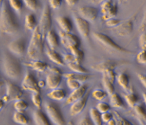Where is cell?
<instances>
[{
    "mask_svg": "<svg viewBox=\"0 0 146 125\" xmlns=\"http://www.w3.org/2000/svg\"><path fill=\"white\" fill-rule=\"evenodd\" d=\"M19 30V24L16 16L10 8V5L4 1L0 13V32L13 34Z\"/></svg>",
    "mask_w": 146,
    "mask_h": 125,
    "instance_id": "1",
    "label": "cell"
},
{
    "mask_svg": "<svg viewBox=\"0 0 146 125\" xmlns=\"http://www.w3.org/2000/svg\"><path fill=\"white\" fill-rule=\"evenodd\" d=\"M43 40L44 38L40 32L38 26L32 31V38L27 49V54L32 60L39 59L43 53Z\"/></svg>",
    "mask_w": 146,
    "mask_h": 125,
    "instance_id": "2",
    "label": "cell"
},
{
    "mask_svg": "<svg viewBox=\"0 0 146 125\" xmlns=\"http://www.w3.org/2000/svg\"><path fill=\"white\" fill-rule=\"evenodd\" d=\"M5 74L11 79H18L22 73L21 64L18 59L10 54H5L3 59Z\"/></svg>",
    "mask_w": 146,
    "mask_h": 125,
    "instance_id": "3",
    "label": "cell"
},
{
    "mask_svg": "<svg viewBox=\"0 0 146 125\" xmlns=\"http://www.w3.org/2000/svg\"><path fill=\"white\" fill-rule=\"evenodd\" d=\"M45 109L52 124L56 125L65 124V120L64 119L63 114L60 108L53 103H45Z\"/></svg>",
    "mask_w": 146,
    "mask_h": 125,
    "instance_id": "4",
    "label": "cell"
},
{
    "mask_svg": "<svg viewBox=\"0 0 146 125\" xmlns=\"http://www.w3.org/2000/svg\"><path fill=\"white\" fill-rule=\"evenodd\" d=\"M94 37L95 38L96 40L98 41L102 45L107 47L108 49H110L114 50L116 52H119V53H131L130 51L126 49L123 47L119 45L113 39H111V38L108 35H106V34H102L100 32H96V33H94Z\"/></svg>",
    "mask_w": 146,
    "mask_h": 125,
    "instance_id": "5",
    "label": "cell"
},
{
    "mask_svg": "<svg viewBox=\"0 0 146 125\" xmlns=\"http://www.w3.org/2000/svg\"><path fill=\"white\" fill-rule=\"evenodd\" d=\"M38 26L39 30H40V32H41L42 36L45 38L46 34L48 32V31L50 30L51 26H52L50 7L48 6L47 4L45 5L44 7H43Z\"/></svg>",
    "mask_w": 146,
    "mask_h": 125,
    "instance_id": "6",
    "label": "cell"
},
{
    "mask_svg": "<svg viewBox=\"0 0 146 125\" xmlns=\"http://www.w3.org/2000/svg\"><path fill=\"white\" fill-rule=\"evenodd\" d=\"M62 73L57 67H52L49 70L47 76L46 78V86H47L50 89H54L59 87L61 79H62Z\"/></svg>",
    "mask_w": 146,
    "mask_h": 125,
    "instance_id": "7",
    "label": "cell"
},
{
    "mask_svg": "<svg viewBox=\"0 0 146 125\" xmlns=\"http://www.w3.org/2000/svg\"><path fill=\"white\" fill-rule=\"evenodd\" d=\"M59 36L60 38V42L66 49L72 50L76 48H80V40L76 35L72 34L71 32H64L63 31H60Z\"/></svg>",
    "mask_w": 146,
    "mask_h": 125,
    "instance_id": "8",
    "label": "cell"
},
{
    "mask_svg": "<svg viewBox=\"0 0 146 125\" xmlns=\"http://www.w3.org/2000/svg\"><path fill=\"white\" fill-rule=\"evenodd\" d=\"M136 18V14L133 15L131 17L122 20L120 24L114 28L115 32L122 37L130 35L133 30V22Z\"/></svg>",
    "mask_w": 146,
    "mask_h": 125,
    "instance_id": "9",
    "label": "cell"
},
{
    "mask_svg": "<svg viewBox=\"0 0 146 125\" xmlns=\"http://www.w3.org/2000/svg\"><path fill=\"white\" fill-rule=\"evenodd\" d=\"M101 11L102 14V20L107 21L111 18H114L118 13L117 4L112 0H105L102 3Z\"/></svg>",
    "mask_w": 146,
    "mask_h": 125,
    "instance_id": "10",
    "label": "cell"
},
{
    "mask_svg": "<svg viewBox=\"0 0 146 125\" xmlns=\"http://www.w3.org/2000/svg\"><path fill=\"white\" fill-rule=\"evenodd\" d=\"M21 88L23 90L40 93V88L38 87V81H36L35 76L29 71L26 73L25 76L23 79L22 83H21Z\"/></svg>",
    "mask_w": 146,
    "mask_h": 125,
    "instance_id": "11",
    "label": "cell"
},
{
    "mask_svg": "<svg viewBox=\"0 0 146 125\" xmlns=\"http://www.w3.org/2000/svg\"><path fill=\"white\" fill-rule=\"evenodd\" d=\"M78 12L80 17L89 22H94L98 16V9L94 6H82Z\"/></svg>",
    "mask_w": 146,
    "mask_h": 125,
    "instance_id": "12",
    "label": "cell"
},
{
    "mask_svg": "<svg viewBox=\"0 0 146 125\" xmlns=\"http://www.w3.org/2000/svg\"><path fill=\"white\" fill-rule=\"evenodd\" d=\"M8 49L10 50V53L16 56H21L26 50L25 40L22 38H20L10 41L8 44Z\"/></svg>",
    "mask_w": 146,
    "mask_h": 125,
    "instance_id": "13",
    "label": "cell"
},
{
    "mask_svg": "<svg viewBox=\"0 0 146 125\" xmlns=\"http://www.w3.org/2000/svg\"><path fill=\"white\" fill-rule=\"evenodd\" d=\"M74 21L77 31L83 38H88L90 35V23L80 16H74Z\"/></svg>",
    "mask_w": 146,
    "mask_h": 125,
    "instance_id": "14",
    "label": "cell"
},
{
    "mask_svg": "<svg viewBox=\"0 0 146 125\" xmlns=\"http://www.w3.org/2000/svg\"><path fill=\"white\" fill-rule=\"evenodd\" d=\"M7 95L10 98V101H16L23 97V91L20 87L11 82L6 83Z\"/></svg>",
    "mask_w": 146,
    "mask_h": 125,
    "instance_id": "15",
    "label": "cell"
},
{
    "mask_svg": "<svg viewBox=\"0 0 146 125\" xmlns=\"http://www.w3.org/2000/svg\"><path fill=\"white\" fill-rule=\"evenodd\" d=\"M88 97H89V94L86 93V95L82 99L77 100L75 103L71 104L72 106L70 107V114L72 116H76L83 112V110L85 109L86 106Z\"/></svg>",
    "mask_w": 146,
    "mask_h": 125,
    "instance_id": "16",
    "label": "cell"
},
{
    "mask_svg": "<svg viewBox=\"0 0 146 125\" xmlns=\"http://www.w3.org/2000/svg\"><path fill=\"white\" fill-rule=\"evenodd\" d=\"M87 91V85L81 84L80 88L72 91L66 99V105H71L77 100L82 99Z\"/></svg>",
    "mask_w": 146,
    "mask_h": 125,
    "instance_id": "17",
    "label": "cell"
},
{
    "mask_svg": "<svg viewBox=\"0 0 146 125\" xmlns=\"http://www.w3.org/2000/svg\"><path fill=\"white\" fill-rule=\"evenodd\" d=\"M117 66V63L115 62L113 60H105V61H102L98 63H96L94 65L91 66V68L94 69V70L98 72H105L107 70L109 69H112L114 70V68Z\"/></svg>",
    "mask_w": 146,
    "mask_h": 125,
    "instance_id": "18",
    "label": "cell"
},
{
    "mask_svg": "<svg viewBox=\"0 0 146 125\" xmlns=\"http://www.w3.org/2000/svg\"><path fill=\"white\" fill-rule=\"evenodd\" d=\"M34 123L37 125H50V122L48 117L40 109H37L33 113Z\"/></svg>",
    "mask_w": 146,
    "mask_h": 125,
    "instance_id": "19",
    "label": "cell"
},
{
    "mask_svg": "<svg viewBox=\"0 0 146 125\" xmlns=\"http://www.w3.org/2000/svg\"><path fill=\"white\" fill-rule=\"evenodd\" d=\"M57 22L64 32L69 33L72 30V23L67 16H58L57 17Z\"/></svg>",
    "mask_w": 146,
    "mask_h": 125,
    "instance_id": "20",
    "label": "cell"
},
{
    "mask_svg": "<svg viewBox=\"0 0 146 125\" xmlns=\"http://www.w3.org/2000/svg\"><path fill=\"white\" fill-rule=\"evenodd\" d=\"M46 39L48 42V45L50 49H55L58 45H59V37L57 36V34L54 32L53 30H50L46 34Z\"/></svg>",
    "mask_w": 146,
    "mask_h": 125,
    "instance_id": "21",
    "label": "cell"
},
{
    "mask_svg": "<svg viewBox=\"0 0 146 125\" xmlns=\"http://www.w3.org/2000/svg\"><path fill=\"white\" fill-rule=\"evenodd\" d=\"M46 54L49 59L54 63H56L57 65L64 66V63L63 61V58L60 56V55L58 53H57L54 49H52L50 48L46 49Z\"/></svg>",
    "mask_w": 146,
    "mask_h": 125,
    "instance_id": "22",
    "label": "cell"
},
{
    "mask_svg": "<svg viewBox=\"0 0 146 125\" xmlns=\"http://www.w3.org/2000/svg\"><path fill=\"white\" fill-rule=\"evenodd\" d=\"M47 97L50 99L57 101H63L66 98V91L63 88H54L47 93Z\"/></svg>",
    "mask_w": 146,
    "mask_h": 125,
    "instance_id": "23",
    "label": "cell"
},
{
    "mask_svg": "<svg viewBox=\"0 0 146 125\" xmlns=\"http://www.w3.org/2000/svg\"><path fill=\"white\" fill-rule=\"evenodd\" d=\"M29 67L32 68L34 70L38 72H44L49 67V66L46 62L42 61L40 59L32 60V62L28 64Z\"/></svg>",
    "mask_w": 146,
    "mask_h": 125,
    "instance_id": "24",
    "label": "cell"
},
{
    "mask_svg": "<svg viewBox=\"0 0 146 125\" xmlns=\"http://www.w3.org/2000/svg\"><path fill=\"white\" fill-rule=\"evenodd\" d=\"M25 28L29 31H33L38 24H37V20L35 14L33 13H29L25 16Z\"/></svg>",
    "mask_w": 146,
    "mask_h": 125,
    "instance_id": "25",
    "label": "cell"
},
{
    "mask_svg": "<svg viewBox=\"0 0 146 125\" xmlns=\"http://www.w3.org/2000/svg\"><path fill=\"white\" fill-rule=\"evenodd\" d=\"M110 106L114 108H118V109L123 107V101L119 94L113 92L110 95Z\"/></svg>",
    "mask_w": 146,
    "mask_h": 125,
    "instance_id": "26",
    "label": "cell"
},
{
    "mask_svg": "<svg viewBox=\"0 0 146 125\" xmlns=\"http://www.w3.org/2000/svg\"><path fill=\"white\" fill-rule=\"evenodd\" d=\"M64 78H72L75 80H77L80 81V83H83L89 78V75L87 74H79V73H66L63 74Z\"/></svg>",
    "mask_w": 146,
    "mask_h": 125,
    "instance_id": "27",
    "label": "cell"
},
{
    "mask_svg": "<svg viewBox=\"0 0 146 125\" xmlns=\"http://www.w3.org/2000/svg\"><path fill=\"white\" fill-rule=\"evenodd\" d=\"M13 121L19 124H28L29 123V119L23 113V111H16L13 116Z\"/></svg>",
    "mask_w": 146,
    "mask_h": 125,
    "instance_id": "28",
    "label": "cell"
},
{
    "mask_svg": "<svg viewBox=\"0 0 146 125\" xmlns=\"http://www.w3.org/2000/svg\"><path fill=\"white\" fill-rule=\"evenodd\" d=\"M90 117L95 125H102V113L99 112L97 108H90Z\"/></svg>",
    "mask_w": 146,
    "mask_h": 125,
    "instance_id": "29",
    "label": "cell"
},
{
    "mask_svg": "<svg viewBox=\"0 0 146 125\" xmlns=\"http://www.w3.org/2000/svg\"><path fill=\"white\" fill-rule=\"evenodd\" d=\"M118 84L120 85V87L123 88L124 90H127L129 88V84H130V78L128 75L125 73H120L118 74L116 77Z\"/></svg>",
    "mask_w": 146,
    "mask_h": 125,
    "instance_id": "30",
    "label": "cell"
},
{
    "mask_svg": "<svg viewBox=\"0 0 146 125\" xmlns=\"http://www.w3.org/2000/svg\"><path fill=\"white\" fill-rule=\"evenodd\" d=\"M124 99L126 100L127 105L130 107H131V108H133V106H135L137 103H138V101H139L138 96L133 91H131L129 94L125 95H124Z\"/></svg>",
    "mask_w": 146,
    "mask_h": 125,
    "instance_id": "31",
    "label": "cell"
},
{
    "mask_svg": "<svg viewBox=\"0 0 146 125\" xmlns=\"http://www.w3.org/2000/svg\"><path fill=\"white\" fill-rule=\"evenodd\" d=\"M67 66L69 67L70 70H72L75 73H79V74H88V70L85 67L80 64V63L72 62L70 63Z\"/></svg>",
    "mask_w": 146,
    "mask_h": 125,
    "instance_id": "32",
    "label": "cell"
},
{
    "mask_svg": "<svg viewBox=\"0 0 146 125\" xmlns=\"http://www.w3.org/2000/svg\"><path fill=\"white\" fill-rule=\"evenodd\" d=\"M102 84H103V87L105 88V91L107 93L111 95L114 92V82L110 81L104 75L102 77Z\"/></svg>",
    "mask_w": 146,
    "mask_h": 125,
    "instance_id": "33",
    "label": "cell"
},
{
    "mask_svg": "<svg viewBox=\"0 0 146 125\" xmlns=\"http://www.w3.org/2000/svg\"><path fill=\"white\" fill-rule=\"evenodd\" d=\"M133 110L139 117L146 120V109L142 103H137L136 105L133 106Z\"/></svg>",
    "mask_w": 146,
    "mask_h": 125,
    "instance_id": "34",
    "label": "cell"
},
{
    "mask_svg": "<svg viewBox=\"0 0 146 125\" xmlns=\"http://www.w3.org/2000/svg\"><path fill=\"white\" fill-rule=\"evenodd\" d=\"M8 3L10 6L16 13H20L23 7L22 0H8Z\"/></svg>",
    "mask_w": 146,
    "mask_h": 125,
    "instance_id": "35",
    "label": "cell"
},
{
    "mask_svg": "<svg viewBox=\"0 0 146 125\" xmlns=\"http://www.w3.org/2000/svg\"><path fill=\"white\" fill-rule=\"evenodd\" d=\"M13 106H14V109H16V111H25V109H28L29 104L26 101L20 99L15 101Z\"/></svg>",
    "mask_w": 146,
    "mask_h": 125,
    "instance_id": "36",
    "label": "cell"
},
{
    "mask_svg": "<svg viewBox=\"0 0 146 125\" xmlns=\"http://www.w3.org/2000/svg\"><path fill=\"white\" fill-rule=\"evenodd\" d=\"M108 93L102 89H94L92 91V96L94 99H95L98 101H102L107 97Z\"/></svg>",
    "mask_w": 146,
    "mask_h": 125,
    "instance_id": "37",
    "label": "cell"
},
{
    "mask_svg": "<svg viewBox=\"0 0 146 125\" xmlns=\"http://www.w3.org/2000/svg\"><path fill=\"white\" fill-rule=\"evenodd\" d=\"M70 51L76 62L81 63L83 61V58H84V53L83 50L80 49V48H76V49H73Z\"/></svg>",
    "mask_w": 146,
    "mask_h": 125,
    "instance_id": "38",
    "label": "cell"
},
{
    "mask_svg": "<svg viewBox=\"0 0 146 125\" xmlns=\"http://www.w3.org/2000/svg\"><path fill=\"white\" fill-rule=\"evenodd\" d=\"M27 8L32 11H35L39 8V3L38 0H23Z\"/></svg>",
    "mask_w": 146,
    "mask_h": 125,
    "instance_id": "39",
    "label": "cell"
},
{
    "mask_svg": "<svg viewBox=\"0 0 146 125\" xmlns=\"http://www.w3.org/2000/svg\"><path fill=\"white\" fill-rule=\"evenodd\" d=\"M113 118L115 120L116 122V124L119 125H128V124H132L129 120H127V119H125L123 116H121L116 111L113 112Z\"/></svg>",
    "mask_w": 146,
    "mask_h": 125,
    "instance_id": "40",
    "label": "cell"
},
{
    "mask_svg": "<svg viewBox=\"0 0 146 125\" xmlns=\"http://www.w3.org/2000/svg\"><path fill=\"white\" fill-rule=\"evenodd\" d=\"M32 101L33 105L37 108V109H41L42 105V98L40 93L38 92H33L32 95Z\"/></svg>",
    "mask_w": 146,
    "mask_h": 125,
    "instance_id": "41",
    "label": "cell"
},
{
    "mask_svg": "<svg viewBox=\"0 0 146 125\" xmlns=\"http://www.w3.org/2000/svg\"><path fill=\"white\" fill-rule=\"evenodd\" d=\"M66 84L68 85V87L72 91L78 88H80V85H81V83L80 81L75 80V79H72V78H67Z\"/></svg>",
    "mask_w": 146,
    "mask_h": 125,
    "instance_id": "42",
    "label": "cell"
},
{
    "mask_svg": "<svg viewBox=\"0 0 146 125\" xmlns=\"http://www.w3.org/2000/svg\"><path fill=\"white\" fill-rule=\"evenodd\" d=\"M96 108H97V109H98L101 113H103L109 111L110 109H111V106L108 105V103H104V102H102V101H101V102H99V103L97 104Z\"/></svg>",
    "mask_w": 146,
    "mask_h": 125,
    "instance_id": "43",
    "label": "cell"
},
{
    "mask_svg": "<svg viewBox=\"0 0 146 125\" xmlns=\"http://www.w3.org/2000/svg\"><path fill=\"white\" fill-rule=\"evenodd\" d=\"M137 62L140 64H146V49H141L136 56Z\"/></svg>",
    "mask_w": 146,
    "mask_h": 125,
    "instance_id": "44",
    "label": "cell"
},
{
    "mask_svg": "<svg viewBox=\"0 0 146 125\" xmlns=\"http://www.w3.org/2000/svg\"><path fill=\"white\" fill-rule=\"evenodd\" d=\"M122 21L119 19H115V18H111L108 20L106 21V26L108 28H115L116 26L120 24V22Z\"/></svg>",
    "mask_w": 146,
    "mask_h": 125,
    "instance_id": "45",
    "label": "cell"
},
{
    "mask_svg": "<svg viewBox=\"0 0 146 125\" xmlns=\"http://www.w3.org/2000/svg\"><path fill=\"white\" fill-rule=\"evenodd\" d=\"M139 45L141 49H146V32H143L140 35Z\"/></svg>",
    "mask_w": 146,
    "mask_h": 125,
    "instance_id": "46",
    "label": "cell"
},
{
    "mask_svg": "<svg viewBox=\"0 0 146 125\" xmlns=\"http://www.w3.org/2000/svg\"><path fill=\"white\" fill-rule=\"evenodd\" d=\"M62 58H63V61L64 63V64H68L70 63L76 62L72 53H70V54H64Z\"/></svg>",
    "mask_w": 146,
    "mask_h": 125,
    "instance_id": "47",
    "label": "cell"
},
{
    "mask_svg": "<svg viewBox=\"0 0 146 125\" xmlns=\"http://www.w3.org/2000/svg\"><path fill=\"white\" fill-rule=\"evenodd\" d=\"M113 117V114L109 111L102 113V123H108L111 118Z\"/></svg>",
    "mask_w": 146,
    "mask_h": 125,
    "instance_id": "48",
    "label": "cell"
},
{
    "mask_svg": "<svg viewBox=\"0 0 146 125\" xmlns=\"http://www.w3.org/2000/svg\"><path fill=\"white\" fill-rule=\"evenodd\" d=\"M49 3L51 8L56 9L60 7L62 4V0H49Z\"/></svg>",
    "mask_w": 146,
    "mask_h": 125,
    "instance_id": "49",
    "label": "cell"
},
{
    "mask_svg": "<svg viewBox=\"0 0 146 125\" xmlns=\"http://www.w3.org/2000/svg\"><path fill=\"white\" fill-rule=\"evenodd\" d=\"M79 125H92L94 124V123L91 120V119L89 116H84L83 119H81V120L79 121L78 123Z\"/></svg>",
    "mask_w": 146,
    "mask_h": 125,
    "instance_id": "50",
    "label": "cell"
},
{
    "mask_svg": "<svg viewBox=\"0 0 146 125\" xmlns=\"http://www.w3.org/2000/svg\"><path fill=\"white\" fill-rule=\"evenodd\" d=\"M139 31H145L146 30V12L144 15V17H143V20H141V25H140L139 28H138Z\"/></svg>",
    "mask_w": 146,
    "mask_h": 125,
    "instance_id": "51",
    "label": "cell"
},
{
    "mask_svg": "<svg viewBox=\"0 0 146 125\" xmlns=\"http://www.w3.org/2000/svg\"><path fill=\"white\" fill-rule=\"evenodd\" d=\"M137 78L141 81V83L144 85V87L146 88V75H144L142 74H137Z\"/></svg>",
    "mask_w": 146,
    "mask_h": 125,
    "instance_id": "52",
    "label": "cell"
},
{
    "mask_svg": "<svg viewBox=\"0 0 146 125\" xmlns=\"http://www.w3.org/2000/svg\"><path fill=\"white\" fill-rule=\"evenodd\" d=\"M80 0H65L66 3L69 6H75Z\"/></svg>",
    "mask_w": 146,
    "mask_h": 125,
    "instance_id": "53",
    "label": "cell"
},
{
    "mask_svg": "<svg viewBox=\"0 0 146 125\" xmlns=\"http://www.w3.org/2000/svg\"><path fill=\"white\" fill-rule=\"evenodd\" d=\"M90 2L93 4H95V5H98V4H101V3H104L105 0H89Z\"/></svg>",
    "mask_w": 146,
    "mask_h": 125,
    "instance_id": "54",
    "label": "cell"
},
{
    "mask_svg": "<svg viewBox=\"0 0 146 125\" xmlns=\"http://www.w3.org/2000/svg\"><path fill=\"white\" fill-rule=\"evenodd\" d=\"M38 87L40 88H44L46 86V81H38Z\"/></svg>",
    "mask_w": 146,
    "mask_h": 125,
    "instance_id": "55",
    "label": "cell"
},
{
    "mask_svg": "<svg viewBox=\"0 0 146 125\" xmlns=\"http://www.w3.org/2000/svg\"><path fill=\"white\" fill-rule=\"evenodd\" d=\"M108 124L109 125H115L116 124V122H115V120L112 117V118H111V120L108 122Z\"/></svg>",
    "mask_w": 146,
    "mask_h": 125,
    "instance_id": "56",
    "label": "cell"
},
{
    "mask_svg": "<svg viewBox=\"0 0 146 125\" xmlns=\"http://www.w3.org/2000/svg\"><path fill=\"white\" fill-rule=\"evenodd\" d=\"M2 99H3V100L4 102H5V103H7V102H9V101H10V98H9V96L7 95V94H6V95H4V96L3 97Z\"/></svg>",
    "mask_w": 146,
    "mask_h": 125,
    "instance_id": "57",
    "label": "cell"
},
{
    "mask_svg": "<svg viewBox=\"0 0 146 125\" xmlns=\"http://www.w3.org/2000/svg\"><path fill=\"white\" fill-rule=\"evenodd\" d=\"M5 106V102H4L3 99H0V110L3 109Z\"/></svg>",
    "mask_w": 146,
    "mask_h": 125,
    "instance_id": "58",
    "label": "cell"
},
{
    "mask_svg": "<svg viewBox=\"0 0 146 125\" xmlns=\"http://www.w3.org/2000/svg\"><path fill=\"white\" fill-rule=\"evenodd\" d=\"M143 99H144V101H145V103L146 105V92H143Z\"/></svg>",
    "mask_w": 146,
    "mask_h": 125,
    "instance_id": "59",
    "label": "cell"
},
{
    "mask_svg": "<svg viewBox=\"0 0 146 125\" xmlns=\"http://www.w3.org/2000/svg\"><path fill=\"white\" fill-rule=\"evenodd\" d=\"M128 0H118V2H119V3H126V2H127Z\"/></svg>",
    "mask_w": 146,
    "mask_h": 125,
    "instance_id": "60",
    "label": "cell"
},
{
    "mask_svg": "<svg viewBox=\"0 0 146 125\" xmlns=\"http://www.w3.org/2000/svg\"><path fill=\"white\" fill-rule=\"evenodd\" d=\"M3 85V81H2L1 80H0V88L2 87Z\"/></svg>",
    "mask_w": 146,
    "mask_h": 125,
    "instance_id": "61",
    "label": "cell"
},
{
    "mask_svg": "<svg viewBox=\"0 0 146 125\" xmlns=\"http://www.w3.org/2000/svg\"><path fill=\"white\" fill-rule=\"evenodd\" d=\"M4 2V0H0V6L3 5V3Z\"/></svg>",
    "mask_w": 146,
    "mask_h": 125,
    "instance_id": "62",
    "label": "cell"
}]
</instances>
